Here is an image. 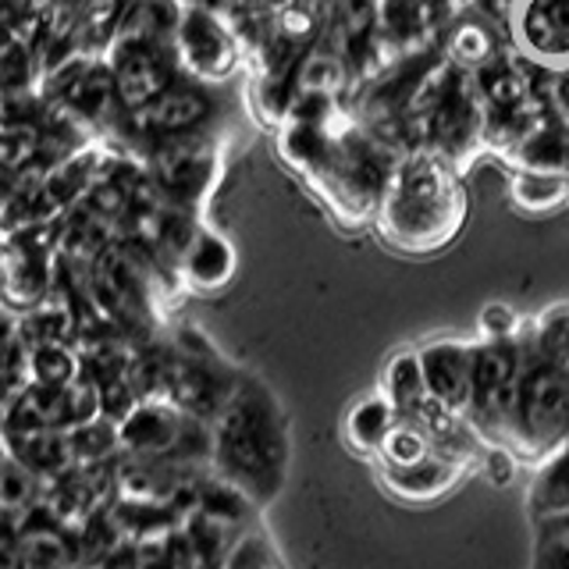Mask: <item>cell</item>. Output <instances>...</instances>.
<instances>
[{"label": "cell", "mask_w": 569, "mask_h": 569, "mask_svg": "<svg viewBox=\"0 0 569 569\" xmlns=\"http://www.w3.org/2000/svg\"><path fill=\"white\" fill-rule=\"evenodd\" d=\"M470 196L462 186V168L435 150H409L388 171L373 228L388 249L406 257H435L449 249L467 228Z\"/></svg>", "instance_id": "1"}, {"label": "cell", "mask_w": 569, "mask_h": 569, "mask_svg": "<svg viewBox=\"0 0 569 569\" xmlns=\"http://www.w3.org/2000/svg\"><path fill=\"white\" fill-rule=\"evenodd\" d=\"M213 473L263 506L281 491L289 470V420L278 396L253 373H239L221 413L210 420Z\"/></svg>", "instance_id": "2"}, {"label": "cell", "mask_w": 569, "mask_h": 569, "mask_svg": "<svg viewBox=\"0 0 569 569\" xmlns=\"http://www.w3.org/2000/svg\"><path fill=\"white\" fill-rule=\"evenodd\" d=\"M566 431H569V363L538 356L527 342V367L520 378V396H516L509 449L516 456L538 462L551 449H559Z\"/></svg>", "instance_id": "3"}, {"label": "cell", "mask_w": 569, "mask_h": 569, "mask_svg": "<svg viewBox=\"0 0 569 569\" xmlns=\"http://www.w3.org/2000/svg\"><path fill=\"white\" fill-rule=\"evenodd\" d=\"M142 164L160 203L200 210L221 178V150L210 132L160 136L142 142Z\"/></svg>", "instance_id": "4"}, {"label": "cell", "mask_w": 569, "mask_h": 569, "mask_svg": "<svg viewBox=\"0 0 569 569\" xmlns=\"http://www.w3.org/2000/svg\"><path fill=\"white\" fill-rule=\"evenodd\" d=\"M485 132H488V107L480 103L467 71L456 68L449 82H445L438 103L423 118V147L462 168L485 147Z\"/></svg>", "instance_id": "5"}, {"label": "cell", "mask_w": 569, "mask_h": 569, "mask_svg": "<svg viewBox=\"0 0 569 569\" xmlns=\"http://www.w3.org/2000/svg\"><path fill=\"white\" fill-rule=\"evenodd\" d=\"M171 47H174L178 71L203 86L228 82L246 58L236 29L228 26V18L210 8H186L182 18H178Z\"/></svg>", "instance_id": "6"}, {"label": "cell", "mask_w": 569, "mask_h": 569, "mask_svg": "<svg viewBox=\"0 0 569 569\" xmlns=\"http://www.w3.org/2000/svg\"><path fill=\"white\" fill-rule=\"evenodd\" d=\"M103 61L114 76V89L124 111L147 107L182 76L171 43L136 40V36H111V43L103 50Z\"/></svg>", "instance_id": "7"}, {"label": "cell", "mask_w": 569, "mask_h": 569, "mask_svg": "<svg viewBox=\"0 0 569 569\" xmlns=\"http://www.w3.org/2000/svg\"><path fill=\"white\" fill-rule=\"evenodd\" d=\"M53 281H58V246H53V228L29 231L4 242L0 257V307L11 313H26L50 299Z\"/></svg>", "instance_id": "8"}, {"label": "cell", "mask_w": 569, "mask_h": 569, "mask_svg": "<svg viewBox=\"0 0 569 569\" xmlns=\"http://www.w3.org/2000/svg\"><path fill=\"white\" fill-rule=\"evenodd\" d=\"M213 118H218V100H213L210 86L182 79V76H178L160 97H153L147 107L129 111V124L142 142L160 139V136L210 132Z\"/></svg>", "instance_id": "9"}, {"label": "cell", "mask_w": 569, "mask_h": 569, "mask_svg": "<svg viewBox=\"0 0 569 569\" xmlns=\"http://www.w3.org/2000/svg\"><path fill=\"white\" fill-rule=\"evenodd\" d=\"M506 32L527 64L545 71L569 64V0H520Z\"/></svg>", "instance_id": "10"}, {"label": "cell", "mask_w": 569, "mask_h": 569, "mask_svg": "<svg viewBox=\"0 0 569 569\" xmlns=\"http://www.w3.org/2000/svg\"><path fill=\"white\" fill-rule=\"evenodd\" d=\"M427 396L441 409L467 420L470 391H473V356H477V338H435L417 349Z\"/></svg>", "instance_id": "11"}, {"label": "cell", "mask_w": 569, "mask_h": 569, "mask_svg": "<svg viewBox=\"0 0 569 569\" xmlns=\"http://www.w3.org/2000/svg\"><path fill=\"white\" fill-rule=\"evenodd\" d=\"M236 267H239L236 246H231L221 231H213L210 224L200 221V228L192 231V239L174 260V278L189 292L213 296L228 289L231 278H236Z\"/></svg>", "instance_id": "12"}, {"label": "cell", "mask_w": 569, "mask_h": 569, "mask_svg": "<svg viewBox=\"0 0 569 569\" xmlns=\"http://www.w3.org/2000/svg\"><path fill=\"white\" fill-rule=\"evenodd\" d=\"M502 157L509 160L512 171L569 174V121H562L551 107H545Z\"/></svg>", "instance_id": "13"}, {"label": "cell", "mask_w": 569, "mask_h": 569, "mask_svg": "<svg viewBox=\"0 0 569 569\" xmlns=\"http://www.w3.org/2000/svg\"><path fill=\"white\" fill-rule=\"evenodd\" d=\"M467 467V459L431 452L420 462H409V467H381V480L391 495L406 498V502H435L459 485Z\"/></svg>", "instance_id": "14"}, {"label": "cell", "mask_w": 569, "mask_h": 569, "mask_svg": "<svg viewBox=\"0 0 569 569\" xmlns=\"http://www.w3.org/2000/svg\"><path fill=\"white\" fill-rule=\"evenodd\" d=\"M498 29L491 18L477 14L473 8H462L459 14L449 18V26L441 32V53L445 61L459 71H477L485 68L488 61H495L502 53V40H498Z\"/></svg>", "instance_id": "15"}, {"label": "cell", "mask_w": 569, "mask_h": 569, "mask_svg": "<svg viewBox=\"0 0 569 569\" xmlns=\"http://www.w3.org/2000/svg\"><path fill=\"white\" fill-rule=\"evenodd\" d=\"M527 509L541 527L569 520V441L538 459L527 491Z\"/></svg>", "instance_id": "16"}, {"label": "cell", "mask_w": 569, "mask_h": 569, "mask_svg": "<svg viewBox=\"0 0 569 569\" xmlns=\"http://www.w3.org/2000/svg\"><path fill=\"white\" fill-rule=\"evenodd\" d=\"M352 79H356V71H352L346 53L338 47H325V43H313L307 53H302L296 71H292L296 93L328 97V100H342V93L352 86Z\"/></svg>", "instance_id": "17"}, {"label": "cell", "mask_w": 569, "mask_h": 569, "mask_svg": "<svg viewBox=\"0 0 569 569\" xmlns=\"http://www.w3.org/2000/svg\"><path fill=\"white\" fill-rule=\"evenodd\" d=\"M399 413L396 406H391L381 391H373V396H363L349 406V413L342 420V435H346V445L352 452L360 456H373L378 459L385 438L391 435V427H396Z\"/></svg>", "instance_id": "18"}, {"label": "cell", "mask_w": 569, "mask_h": 569, "mask_svg": "<svg viewBox=\"0 0 569 569\" xmlns=\"http://www.w3.org/2000/svg\"><path fill=\"white\" fill-rule=\"evenodd\" d=\"M381 396L396 406L399 417H413L431 402L427 396V381H423V367H420V352L417 349H402L396 352L381 370Z\"/></svg>", "instance_id": "19"}, {"label": "cell", "mask_w": 569, "mask_h": 569, "mask_svg": "<svg viewBox=\"0 0 569 569\" xmlns=\"http://www.w3.org/2000/svg\"><path fill=\"white\" fill-rule=\"evenodd\" d=\"M509 200L527 218H545L569 203V174H545V171H512Z\"/></svg>", "instance_id": "20"}, {"label": "cell", "mask_w": 569, "mask_h": 569, "mask_svg": "<svg viewBox=\"0 0 569 569\" xmlns=\"http://www.w3.org/2000/svg\"><path fill=\"white\" fill-rule=\"evenodd\" d=\"M26 367L32 385L43 388H68L82 378V360L76 342H50V346L26 349Z\"/></svg>", "instance_id": "21"}, {"label": "cell", "mask_w": 569, "mask_h": 569, "mask_svg": "<svg viewBox=\"0 0 569 569\" xmlns=\"http://www.w3.org/2000/svg\"><path fill=\"white\" fill-rule=\"evenodd\" d=\"M68 449L71 462L79 467H100V462H114L121 456V438H118V423L97 417L89 423H79L68 431Z\"/></svg>", "instance_id": "22"}, {"label": "cell", "mask_w": 569, "mask_h": 569, "mask_svg": "<svg viewBox=\"0 0 569 569\" xmlns=\"http://www.w3.org/2000/svg\"><path fill=\"white\" fill-rule=\"evenodd\" d=\"M431 452H438V445L431 435H427V427L417 417H399L396 427H391V435L381 445L378 462L381 467H409V462H420Z\"/></svg>", "instance_id": "23"}, {"label": "cell", "mask_w": 569, "mask_h": 569, "mask_svg": "<svg viewBox=\"0 0 569 569\" xmlns=\"http://www.w3.org/2000/svg\"><path fill=\"white\" fill-rule=\"evenodd\" d=\"M43 480L36 477L29 467H22L14 456L4 452V459H0V509L8 512H22L26 506H32L36 498H40Z\"/></svg>", "instance_id": "24"}, {"label": "cell", "mask_w": 569, "mask_h": 569, "mask_svg": "<svg viewBox=\"0 0 569 569\" xmlns=\"http://www.w3.org/2000/svg\"><path fill=\"white\" fill-rule=\"evenodd\" d=\"M36 89V61L29 40L0 43V93H26Z\"/></svg>", "instance_id": "25"}, {"label": "cell", "mask_w": 569, "mask_h": 569, "mask_svg": "<svg viewBox=\"0 0 569 569\" xmlns=\"http://www.w3.org/2000/svg\"><path fill=\"white\" fill-rule=\"evenodd\" d=\"M523 335V317L509 302H488L477 317V338L480 342H506V338Z\"/></svg>", "instance_id": "26"}, {"label": "cell", "mask_w": 569, "mask_h": 569, "mask_svg": "<svg viewBox=\"0 0 569 569\" xmlns=\"http://www.w3.org/2000/svg\"><path fill=\"white\" fill-rule=\"evenodd\" d=\"M36 157V142H32V132H22V129H4L0 124V182H11V178L29 168Z\"/></svg>", "instance_id": "27"}, {"label": "cell", "mask_w": 569, "mask_h": 569, "mask_svg": "<svg viewBox=\"0 0 569 569\" xmlns=\"http://www.w3.org/2000/svg\"><path fill=\"white\" fill-rule=\"evenodd\" d=\"M139 402H142V399L136 396V388H132V381H129V373H121V378H111V381H103V385H100V413H103L107 420L121 423Z\"/></svg>", "instance_id": "28"}, {"label": "cell", "mask_w": 569, "mask_h": 569, "mask_svg": "<svg viewBox=\"0 0 569 569\" xmlns=\"http://www.w3.org/2000/svg\"><path fill=\"white\" fill-rule=\"evenodd\" d=\"M516 470H520V462H516V452L509 445H488V449L480 452V473H485L495 488L512 485Z\"/></svg>", "instance_id": "29"}, {"label": "cell", "mask_w": 569, "mask_h": 569, "mask_svg": "<svg viewBox=\"0 0 569 569\" xmlns=\"http://www.w3.org/2000/svg\"><path fill=\"white\" fill-rule=\"evenodd\" d=\"M533 569H569V527H541Z\"/></svg>", "instance_id": "30"}, {"label": "cell", "mask_w": 569, "mask_h": 569, "mask_svg": "<svg viewBox=\"0 0 569 569\" xmlns=\"http://www.w3.org/2000/svg\"><path fill=\"white\" fill-rule=\"evenodd\" d=\"M18 349H22V342H18V313L0 307V367H4Z\"/></svg>", "instance_id": "31"}, {"label": "cell", "mask_w": 569, "mask_h": 569, "mask_svg": "<svg viewBox=\"0 0 569 569\" xmlns=\"http://www.w3.org/2000/svg\"><path fill=\"white\" fill-rule=\"evenodd\" d=\"M0 200H4V182H0Z\"/></svg>", "instance_id": "32"}, {"label": "cell", "mask_w": 569, "mask_h": 569, "mask_svg": "<svg viewBox=\"0 0 569 569\" xmlns=\"http://www.w3.org/2000/svg\"><path fill=\"white\" fill-rule=\"evenodd\" d=\"M0 512H4V509H0Z\"/></svg>", "instance_id": "33"}]
</instances>
